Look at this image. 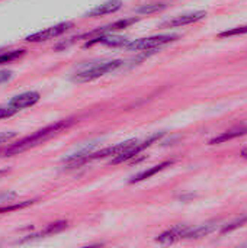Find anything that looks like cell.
Segmentation results:
<instances>
[{
	"label": "cell",
	"instance_id": "11",
	"mask_svg": "<svg viewBox=\"0 0 247 248\" xmlns=\"http://www.w3.org/2000/svg\"><path fill=\"white\" fill-rule=\"evenodd\" d=\"M121 7H122V0H108V1H103L100 4H98L92 10H89L86 13V16H90V17L105 16V15H111V13L118 12Z\"/></svg>",
	"mask_w": 247,
	"mask_h": 248
},
{
	"label": "cell",
	"instance_id": "22",
	"mask_svg": "<svg viewBox=\"0 0 247 248\" xmlns=\"http://www.w3.org/2000/svg\"><path fill=\"white\" fill-rule=\"evenodd\" d=\"M16 137V132H0V144H6Z\"/></svg>",
	"mask_w": 247,
	"mask_h": 248
},
{
	"label": "cell",
	"instance_id": "7",
	"mask_svg": "<svg viewBox=\"0 0 247 248\" xmlns=\"http://www.w3.org/2000/svg\"><path fill=\"white\" fill-rule=\"evenodd\" d=\"M207 16L205 10H197V12H189V13H183L179 16H175L166 22H163L160 26L162 28H181V26H186V25H192L197 23L199 20H202Z\"/></svg>",
	"mask_w": 247,
	"mask_h": 248
},
{
	"label": "cell",
	"instance_id": "15",
	"mask_svg": "<svg viewBox=\"0 0 247 248\" xmlns=\"http://www.w3.org/2000/svg\"><path fill=\"white\" fill-rule=\"evenodd\" d=\"M166 9V4L165 3H151V4H144L141 7H138L135 12L138 15H153V13H157V12H162Z\"/></svg>",
	"mask_w": 247,
	"mask_h": 248
},
{
	"label": "cell",
	"instance_id": "20",
	"mask_svg": "<svg viewBox=\"0 0 247 248\" xmlns=\"http://www.w3.org/2000/svg\"><path fill=\"white\" fill-rule=\"evenodd\" d=\"M16 112H17V110H16V109H13V108H10L9 105H6V106H0V119L10 118V116H13Z\"/></svg>",
	"mask_w": 247,
	"mask_h": 248
},
{
	"label": "cell",
	"instance_id": "13",
	"mask_svg": "<svg viewBox=\"0 0 247 248\" xmlns=\"http://www.w3.org/2000/svg\"><path fill=\"white\" fill-rule=\"evenodd\" d=\"M173 163H175V161H173V160H170V161H163V163H160V164H157V166H154V167H150V169H147V170H144V171H141V173L135 174V176L130 180V183H140V182H144V180H147V179L153 177L154 174H157V173L163 171L165 169L170 167Z\"/></svg>",
	"mask_w": 247,
	"mask_h": 248
},
{
	"label": "cell",
	"instance_id": "8",
	"mask_svg": "<svg viewBox=\"0 0 247 248\" xmlns=\"http://www.w3.org/2000/svg\"><path fill=\"white\" fill-rule=\"evenodd\" d=\"M189 230H191V227H188V225H175V227H172L170 230H167V231H165L163 234H160V235L156 238V241H157L159 244H165V246L173 244V243H176V241L185 238L186 234L189 232Z\"/></svg>",
	"mask_w": 247,
	"mask_h": 248
},
{
	"label": "cell",
	"instance_id": "5",
	"mask_svg": "<svg viewBox=\"0 0 247 248\" xmlns=\"http://www.w3.org/2000/svg\"><path fill=\"white\" fill-rule=\"evenodd\" d=\"M71 28H74V23L67 20V22H61V23H57L54 26H49L47 29H42V31H38L35 33H31L25 38V41L28 42H44V41H49V39H54V38H58L61 36L63 33L68 32Z\"/></svg>",
	"mask_w": 247,
	"mask_h": 248
},
{
	"label": "cell",
	"instance_id": "16",
	"mask_svg": "<svg viewBox=\"0 0 247 248\" xmlns=\"http://www.w3.org/2000/svg\"><path fill=\"white\" fill-rule=\"evenodd\" d=\"M64 228H67V222H66V221H60V222H55V224H49L44 231H41L38 235H33V237H45V235H51V234H55V232L63 231Z\"/></svg>",
	"mask_w": 247,
	"mask_h": 248
},
{
	"label": "cell",
	"instance_id": "25",
	"mask_svg": "<svg viewBox=\"0 0 247 248\" xmlns=\"http://www.w3.org/2000/svg\"><path fill=\"white\" fill-rule=\"evenodd\" d=\"M240 155H242L243 158H247V147H246V148H243V150H242Z\"/></svg>",
	"mask_w": 247,
	"mask_h": 248
},
{
	"label": "cell",
	"instance_id": "4",
	"mask_svg": "<svg viewBox=\"0 0 247 248\" xmlns=\"http://www.w3.org/2000/svg\"><path fill=\"white\" fill-rule=\"evenodd\" d=\"M165 135V132H157V134H154V135H151V137H148L147 140H144V141H140V140H135L124 153H121L119 155H116V157H114L112 160H111V164H119V163H124V161H128V160H131V158H134V157H137L140 153H143L146 148H148L150 145H153L156 141H159L162 137Z\"/></svg>",
	"mask_w": 247,
	"mask_h": 248
},
{
	"label": "cell",
	"instance_id": "18",
	"mask_svg": "<svg viewBox=\"0 0 247 248\" xmlns=\"http://www.w3.org/2000/svg\"><path fill=\"white\" fill-rule=\"evenodd\" d=\"M23 54H25V49H13V51L3 52V54H0V65L17 60V58H20Z\"/></svg>",
	"mask_w": 247,
	"mask_h": 248
},
{
	"label": "cell",
	"instance_id": "24",
	"mask_svg": "<svg viewBox=\"0 0 247 248\" xmlns=\"http://www.w3.org/2000/svg\"><path fill=\"white\" fill-rule=\"evenodd\" d=\"M12 77H13V73H12V71L1 70V71H0V84H1V83H6V81H9Z\"/></svg>",
	"mask_w": 247,
	"mask_h": 248
},
{
	"label": "cell",
	"instance_id": "3",
	"mask_svg": "<svg viewBox=\"0 0 247 248\" xmlns=\"http://www.w3.org/2000/svg\"><path fill=\"white\" fill-rule=\"evenodd\" d=\"M179 39V35L175 33H163V35H154L148 38H140L130 41L124 48L128 51H156L167 44H172Z\"/></svg>",
	"mask_w": 247,
	"mask_h": 248
},
{
	"label": "cell",
	"instance_id": "6",
	"mask_svg": "<svg viewBox=\"0 0 247 248\" xmlns=\"http://www.w3.org/2000/svg\"><path fill=\"white\" fill-rule=\"evenodd\" d=\"M138 22V17H127V19H121V20H116L114 23H109V25H105V26H100V28H96L90 32H86L83 35H80L79 38L80 39H92L95 36H99V35H103V33H112L114 31H119V29H125L128 26H131L132 23Z\"/></svg>",
	"mask_w": 247,
	"mask_h": 248
},
{
	"label": "cell",
	"instance_id": "19",
	"mask_svg": "<svg viewBox=\"0 0 247 248\" xmlns=\"http://www.w3.org/2000/svg\"><path fill=\"white\" fill-rule=\"evenodd\" d=\"M247 33V25L243 26H237V28H231V29H227L221 33H218L220 38H229V36H237V35H246Z\"/></svg>",
	"mask_w": 247,
	"mask_h": 248
},
{
	"label": "cell",
	"instance_id": "14",
	"mask_svg": "<svg viewBox=\"0 0 247 248\" xmlns=\"http://www.w3.org/2000/svg\"><path fill=\"white\" fill-rule=\"evenodd\" d=\"M217 230H218V225H217L215 222H214V224H205V225H201V227H198V228H191L185 238L198 240V238H202V237H207V235L215 232Z\"/></svg>",
	"mask_w": 247,
	"mask_h": 248
},
{
	"label": "cell",
	"instance_id": "1",
	"mask_svg": "<svg viewBox=\"0 0 247 248\" xmlns=\"http://www.w3.org/2000/svg\"><path fill=\"white\" fill-rule=\"evenodd\" d=\"M73 124H74L73 119L57 121V122H54V124H51V125H48V126H45V128L36 131V132H33L32 135H28V137L22 138L19 142L12 144L3 154L7 155V157H10V155H17V154H20V153H25V151H28V150H31V148H35V147H38L39 144H42V142L48 141L49 138L58 135L60 132L66 131V129H67L68 126H71Z\"/></svg>",
	"mask_w": 247,
	"mask_h": 248
},
{
	"label": "cell",
	"instance_id": "10",
	"mask_svg": "<svg viewBox=\"0 0 247 248\" xmlns=\"http://www.w3.org/2000/svg\"><path fill=\"white\" fill-rule=\"evenodd\" d=\"M130 41L124 36H116L112 33H103L99 36H95L92 39H89L84 46H93V45H106V46H125Z\"/></svg>",
	"mask_w": 247,
	"mask_h": 248
},
{
	"label": "cell",
	"instance_id": "2",
	"mask_svg": "<svg viewBox=\"0 0 247 248\" xmlns=\"http://www.w3.org/2000/svg\"><path fill=\"white\" fill-rule=\"evenodd\" d=\"M124 65L122 60H109V61H100V62H93L89 65H83L80 67L71 77L73 81L76 83H89L93 81L111 71L118 70L119 67Z\"/></svg>",
	"mask_w": 247,
	"mask_h": 248
},
{
	"label": "cell",
	"instance_id": "17",
	"mask_svg": "<svg viewBox=\"0 0 247 248\" xmlns=\"http://www.w3.org/2000/svg\"><path fill=\"white\" fill-rule=\"evenodd\" d=\"M35 201H25V202H19V203H12V205H4L0 208V215L1 214H9V212H15V211H20L23 208H28L31 205H33Z\"/></svg>",
	"mask_w": 247,
	"mask_h": 248
},
{
	"label": "cell",
	"instance_id": "26",
	"mask_svg": "<svg viewBox=\"0 0 247 248\" xmlns=\"http://www.w3.org/2000/svg\"><path fill=\"white\" fill-rule=\"evenodd\" d=\"M6 173H7V170H0V176L1 174H6Z\"/></svg>",
	"mask_w": 247,
	"mask_h": 248
},
{
	"label": "cell",
	"instance_id": "21",
	"mask_svg": "<svg viewBox=\"0 0 247 248\" xmlns=\"http://www.w3.org/2000/svg\"><path fill=\"white\" fill-rule=\"evenodd\" d=\"M247 221V218H242V219H237V221H234L233 224H230V225H227V227H224L223 228V232L226 234V232H230V231H233V230H236V228H239V227H242L245 222Z\"/></svg>",
	"mask_w": 247,
	"mask_h": 248
},
{
	"label": "cell",
	"instance_id": "23",
	"mask_svg": "<svg viewBox=\"0 0 247 248\" xmlns=\"http://www.w3.org/2000/svg\"><path fill=\"white\" fill-rule=\"evenodd\" d=\"M15 198H16V193H13V192L0 193V202H12Z\"/></svg>",
	"mask_w": 247,
	"mask_h": 248
},
{
	"label": "cell",
	"instance_id": "12",
	"mask_svg": "<svg viewBox=\"0 0 247 248\" xmlns=\"http://www.w3.org/2000/svg\"><path fill=\"white\" fill-rule=\"evenodd\" d=\"M247 135V125H240V126H236V128H231L226 132H223L221 135L213 138L210 141V145H217V144H223V142H227V141H231L234 138H239V137H243Z\"/></svg>",
	"mask_w": 247,
	"mask_h": 248
},
{
	"label": "cell",
	"instance_id": "9",
	"mask_svg": "<svg viewBox=\"0 0 247 248\" xmlns=\"http://www.w3.org/2000/svg\"><path fill=\"white\" fill-rule=\"evenodd\" d=\"M41 99V94L38 92H25L22 94H17L15 97H12L9 100V106L16 109V110H20V109H25V108H31L33 105H36Z\"/></svg>",
	"mask_w": 247,
	"mask_h": 248
}]
</instances>
